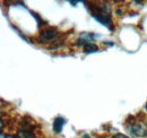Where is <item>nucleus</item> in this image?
<instances>
[{
  "instance_id": "2",
  "label": "nucleus",
  "mask_w": 147,
  "mask_h": 138,
  "mask_svg": "<svg viewBox=\"0 0 147 138\" xmlns=\"http://www.w3.org/2000/svg\"><path fill=\"white\" fill-rule=\"evenodd\" d=\"M131 133L135 134L136 136L145 137V136H147V124L144 123V122H142V121H137V122L132 123Z\"/></svg>"
},
{
  "instance_id": "5",
  "label": "nucleus",
  "mask_w": 147,
  "mask_h": 138,
  "mask_svg": "<svg viewBox=\"0 0 147 138\" xmlns=\"http://www.w3.org/2000/svg\"><path fill=\"white\" fill-rule=\"evenodd\" d=\"M97 50H98V48L94 43H87L86 45H84V52L85 53H93V52H96Z\"/></svg>"
},
{
  "instance_id": "6",
  "label": "nucleus",
  "mask_w": 147,
  "mask_h": 138,
  "mask_svg": "<svg viewBox=\"0 0 147 138\" xmlns=\"http://www.w3.org/2000/svg\"><path fill=\"white\" fill-rule=\"evenodd\" d=\"M32 14H33V16H34V17H35L37 19V22H38V24H40V25H43V24H45V22H44V20H43L42 18L40 17V16L37 15L36 13H32Z\"/></svg>"
},
{
  "instance_id": "7",
  "label": "nucleus",
  "mask_w": 147,
  "mask_h": 138,
  "mask_svg": "<svg viewBox=\"0 0 147 138\" xmlns=\"http://www.w3.org/2000/svg\"><path fill=\"white\" fill-rule=\"evenodd\" d=\"M112 138H129V137H127V136L123 135V134H117V135H114Z\"/></svg>"
},
{
  "instance_id": "9",
  "label": "nucleus",
  "mask_w": 147,
  "mask_h": 138,
  "mask_svg": "<svg viewBox=\"0 0 147 138\" xmlns=\"http://www.w3.org/2000/svg\"><path fill=\"white\" fill-rule=\"evenodd\" d=\"M2 127V121H1V119H0V128Z\"/></svg>"
},
{
  "instance_id": "8",
  "label": "nucleus",
  "mask_w": 147,
  "mask_h": 138,
  "mask_svg": "<svg viewBox=\"0 0 147 138\" xmlns=\"http://www.w3.org/2000/svg\"><path fill=\"white\" fill-rule=\"evenodd\" d=\"M82 138H90V136H87V135H85V136H83Z\"/></svg>"
},
{
  "instance_id": "10",
  "label": "nucleus",
  "mask_w": 147,
  "mask_h": 138,
  "mask_svg": "<svg viewBox=\"0 0 147 138\" xmlns=\"http://www.w3.org/2000/svg\"><path fill=\"white\" fill-rule=\"evenodd\" d=\"M146 109H147V104H146Z\"/></svg>"
},
{
  "instance_id": "3",
  "label": "nucleus",
  "mask_w": 147,
  "mask_h": 138,
  "mask_svg": "<svg viewBox=\"0 0 147 138\" xmlns=\"http://www.w3.org/2000/svg\"><path fill=\"white\" fill-rule=\"evenodd\" d=\"M65 123H66V120H65L62 117H57V118H55V121H53V131H55V134L61 133V130H62Z\"/></svg>"
},
{
  "instance_id": "4",
  "label": "nucleus",
  "mask_w": 147,
  "mask_h": 138,
  "mask_svg": "<svg viewBox=\"0 0 147 138\" xmlns=\"http://www.w3.org/2000/svg\"><path fill=\"white\" fill-rule=\"evenodd\" d=\"M18 137L19 138H35L34 134L30 130H26V129H20L18 131Z\"/></svg>"
},
{
  "instance_id": "1",
  "label": "nucleus",
  "mask_w": 147,
  "mask_h": 138,
  "mask_svg": "<svg viewBox=\"0 0 147 138\" xmlns=\"http://www.w3.org/2000/svg\"><path fill=\"white\" fill-rule=\"evenodd\" d=\"M57 35H58V30L55 27H49L41 32L38 40H40V42H49V41L55 40Z\"/></svg>"
}]
</instances>
